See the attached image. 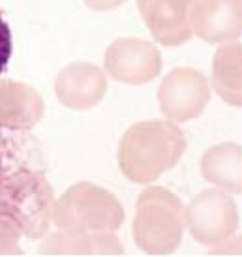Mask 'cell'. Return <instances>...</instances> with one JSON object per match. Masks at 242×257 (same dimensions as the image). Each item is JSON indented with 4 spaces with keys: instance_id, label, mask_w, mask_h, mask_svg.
Returning a JSON list of instances; mask_svg holds the SVG:
<instances>
[{
    "instance_id": "obj_14",
    "label": "cell",
    "mask_w": 242,
    "mask_h": 257,
    "mask_svg": "<svg viewBox=\"0 0 242 257\" xmlns=\"http://www.w3.org/2000/svg\"><path fill=\"white\" fill-rule=\"evenodd\" d=\"M12 57V32L8 23L0 15V73L8 66V60Z\"/></svg>"
},
{
    "instance_id": "obj_15",
    "label": "cell",
    "mask_w": 242,
    "mask_h": 257,
    "mask_svg": "<svg viewBox=\"0 0 242 257\" xmlns=\"http://www.w3.org/2000/svg\"><path fill=\"white\" fill-rule=\"evenodd\" d=\"M83 2L94 12H109V10H116L118 6H122L126 0H83Z\"/></svg>"
},
{
    "instance_id": "obj_5",
    "label": "cell",
    "mask_w": 242,
    "mask_h": 257,
    "mask_svg": "<svg viewBox=\"0 0 242 257\" xmlns=\"http://www.w3.org/2000/svg\"><path fill=\"white\" fill-rule=\"evenodd\" d=\"M210 81L193 68H175L158 90L162 113L173 122H188L203 114L210 101Z\"/></svg>"
},
{
    "instance_id": "obj_12",
    "label": "cell",
    "mask_w": 242,
    "mask_h": 257,
    "mask_svg": "<svg viewBox=\"0 0 242 257\" xmlns=\"http://www.w3.org/2000/svg\"><path fill=\"white\" fill-rule=\"evenodd\" d=\"M42 113L43 101L34 88L17 81H0V126L29 128Z\"/></svg>"
},
{
    "instance_id": "obj_9",
    "label": "cell",
    "mask_w": 242,
    "mask_h": 257,
    "mask_svg": "<svg viewBox=\"0 0 242 257\" xmlns=\"http://www.w3.org/2000/svg\"><path fill=\"white\" fill-rule=\"evenodd\" d=\"M105 90L107 81L103 72L88 62L66 66L57 77V98L70 109H92L105 96Z\"/></svg>"
},
{
    "instance_id": "obj_3",
    "label": "cell",
    "mask_w": 242,
    "mask_h": 257,
    "mask_svg": "<svg viewBox=\"0 0 242 257\" xmlns=\"http://www.w3.org/2000/svg\"><path fill=\"white\" fill-rule=\"evenodd\" d=\"M53 220L70 233H114L122 225L124 210L113 193L81 182L60 197L53 210Z\"/></svg>"
},
{
    "instance_id": "obj_8",
    "label": "cell",
    "mask_w": 242,
    "mask_h": 257,
    "mask_svg": "<svg viewBox=\"0 0 242 257\" xmlns=\"http://www.w3.org/2000/svg\"><path fill=\"white\" fill-rule=\"evenodd\" d=\"M193 34L207 43L236 42L242 36V0H195Z\"/></svg>"
},
{
    "instance_id": "obj_13",
    "label": "cell",
    "mask_w": 242,
    "mask_h": 257,
    "mask_svg": "<svg viewBox=\"0 0 242 257\" xmlns=\"http://www.w3.org/2000/svg\"><path fill=\"white\" fill-rule=\"evenodd\" d=\"M43 251L51 253H103L118 255L122 253V244L113 233H70L60 231L58 235L43 244Z\"/></svg>"
},
{
    "instance_id": "obj_11",
    "label": "cell",
    "mask_w": 242,
    "mask_h": 257,
    "mask_svg": "<svg viewBox=\"0 0 242 257\" xmlns=\"http://www.w3.org/2000/svg\"><path fill=\"white\" fill-rule=\"evenodd\" d=\"M210 85L221 100L242 107V43H221L212 57Z\"/></svg>"
},
{
    "instance_id": "obj_10",
    "label": "cell",
    "mask_w": 242,
    "mask_h": 257,
    "mask_svg": "<svg viewBox=\"0 0 242 257\" xmlns=\"http://www.w3.org/2000/svg\"><path fill=\"white\" fill-rule=\"evenodd\" d=\"M203 179L220 190L242 195V147L236 143H220L201 158Z\"/></svg>"
},
{
    "instance_id": "obj_16",
    "label": "cell",
    "mask_w": 242,
    "mask_h": 257,
    "mask_svg": "<svg viewBox=\"0 0 242 257\" xmlns=\"http://www.w3.org/2000/svg\"><path fill=\"white\" fill-rule=\"evenodd\" d=\"M0 169H2V139H0ZM2 175V173H0Z\"/></svg>"
},
{
    "instance_id": "obj_4",
    "label": "cell",
    "mask_w": 242,
    "mask_h": 257,
    "mask_svg": "<svg viewBox=\"0 0 242 257\" xmlns=\"http://www.w3.org/2000/svg\"><path fill=\"white\" fill-rule=\"evenodd\" d=\"M186 227L205 246H220L238 229V208L231 193L210 188L195 195L186 207Z\"/></svg>"
},
{
    "instance_id": "obj_2",
    "label": "cell",
    "mask_w": 242,
    "mask_h": 257,
    "mask_svg": "<svg viewBox=\"0 0 242 257\" xmlns=\"http://www.w3.org/2000/svg\"><path fill=\"white\" fill-rule=\"evenodd\" d=\"M186 225V208L165 188H147L139 195L134 220L136 244L147 253L165 255L180 246Z\"/></svg>"
},
{
    "instance_id": "obj_1",
    "label": "cell",
    "mask_w": 242,
    "mask_h": 257,
    "mask_svg": "<svg viewBox=\"0 0 242 257\" xmlns=\"http://www.w3.org/2000/svg\"><path fill=\"white\" fill-rule=\"evenodd\" d=\"M186 137L173 120H143L122 136L118 165L124 177L149 184L177 165L184 154Z\"/></svg>"
},
{
    "instance_id": "obj_7",
    "label": "cell",
    "mask_w": 242,
    "mask_h": 257,
    "mask_svg": "<svg viewBox=\"0 0 242 257\" xmlns=\"http://www.w3.org/2000/svg\"><path fill=\"white\" fill-rule=\"evenodd\" d=\"M193 6L195 0H137L150 34L165 47H177L192 40Z\"/></svg>"
},
{
    "instance_id": "obj_6",
    "label": "cell",
    "mask_w": 242,
    "mask_h": 257,
    "mask_svg": "<svg viewBox=\"0 0 242 257\" xmlns=\"http://www.w3.org/2000/svg\"><path fill=\"white\" fill-rule=\"evenodd\" d=\"M105 72L124 85H145L162 72V57L156 45L139 38H120L113 42L103 57Z\"/></svg>"
}]
</instances>
